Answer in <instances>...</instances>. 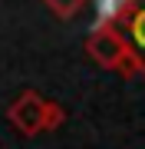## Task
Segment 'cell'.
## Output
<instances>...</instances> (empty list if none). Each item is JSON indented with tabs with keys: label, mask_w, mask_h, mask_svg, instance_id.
<instances>
[{
	"label": "cell",
	"mask_w": 145,
	"mask_h": 149,
	"mask_svg": "<svg viewBox=\"0 0 145 149\" xmlns=\"http://www.w3.org/2000/svg\"><path fill=\"white\" fill-rule=\"evenodd\" d=\"M135 40H139L142 47H145V13L139 17V20H135Z\"/></svg>",
	"instance_id": "cell-1"
}]
</instances>
